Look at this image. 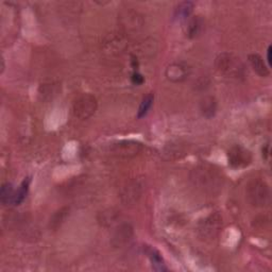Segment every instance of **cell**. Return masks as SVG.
I'll list each match as a JSON object with an SVG mask.
<instances>
[{
  "mask_svg": "<svg viewBox=\"0 0 272 272\" xmlns=\"http://www.w3.org/2000/svg\"><path fill=\"white\" fill-rule=\"evenodd\" d=\"M190 181L197 188L207 194H216L223 188V178L213 168L199 166L191 170Z\"/></svg>",
  "mask_w": 272,
  "mask_h": 272,
  "instance_id": "cell-1",
  "label": "cell"
},
{
  "mask_svg": "<svg viewBox=\"0 0 272 272\" xmlns=\"http://www.w3.org/2000/svg\"><path fill=\"white\" fill-rule=\"evenodd\" d=\"M216 69L229 78L243 79L246 75L245 64L240 58L231 52L220 53L215 60Z\"/></svg>",
  "mask_w": 272,
  "mask_h": 272,
  "instance_id": "cell-2",
  "label": "cell"
},
{
  "mask_svg": "<svg viewBox=\"0 0 272 272\" xmlns=\"http://www.w3.org/2000/svg\"><path fill=\"white\" fill-rule=\"evenodd\" d=\"M247 199L251 205L255 207H264L270 202V188L260 180H253L248 184Z\"/></svg>",
  "mask_w": 272,
  "mask_h": 272,
  "instance_id": "cell-3",
  "label": "cell"
},
{
  "mask_svg": "<svg viewBox=\"0 0 272 272\" xmlns=\"http://www.w3.org/2000/svg\"><path fill=\"white\" fill-rule=\"evenodd\" d=\"M97 107L98 102L95 96L90 94H82L75 100L73 104V113L77 118L85 120L96 113Z\"/></svg>",
  "mask_w": 272,
  "mask_h": 272,
  "instance_id": "cell-4",
  "label": "cell"
},
{
  "mask_svg": "<svg viewBox=\"0 0 272 272\" xmlns=\"http://www.w3.org/2000/svg\"><path fill=\"white\" fill-rule=\"evenodd\" d=\"M221 225H223V219L218 214L210 215L200 223L198 229L199 233L205 239H213L218 235Z\"/></svg>",
  "mask_w": 272,
  "mask_h": 272,
  "instance_id": "cell-5",
  "label": "cell"
},
{
  "mask_svg": "<svg viewBox=\"0 0 272 272\" xmlns=\"http://www.w3.org/2000/svg\"><path fill=\"white\" fill-rule=\"evenodd\" d=\"M142 150V144L135 140H120L111 146V152L119 157H132Z\"/></svg>",
  "mask_w": 272,
  "mask_h": 272,
  "instance_id": "cell-6",
  "label": "cell"
},
{
  "mask_svg": "<svg viewBox=\"0 0 272 272\" xmlns=\"http://www.w3.org/2000/svg\"><path fill=\"white\" fill-rule=\"evenodd\" d=\"M229 164L234 168H245L250 165L252 155L249 150L241 146H234L229 150Z\"/></svg>",
  "mask_w": 272,
  "mask_h": 272,
  "instance_id": "cell-7",
  "label": "cell"
},
{
  "mask_svg": "<svg viewBox=\"0 0 272 272\" xmlns=\"http://www.w3.org/2000/svg\"><path fill=\"white\" fill-rule=\"evenodd\" d=\"M188 74H189V69L183 63L170 64L166 68V72H165L166 78L169 80V81L174 83H179V82L184 81V80L187 78Z\"/></svg>",
  "mask_w": 272,
  "mask_h": 272,
  "instance_id": "cell-8",
  "label": "cell"
},
{
  "mask_svg": "<svg viewBox=\"0 0 272 272\" xmlns=\"http://www.w3.org/2000/svg\"><path fill=\"white\" fill-rule=\"evenodd\" d=\"M133 236V228L128 224H124L119 226L113 233L111 243L116 248H120L125 246L127 243L131 240Z\"/></svg>",
  "mask_w": 272,
  "mask_h": 272,
  "instance_id": "cell-9",
  "label": "cell"
},
{
  "mask_svg": "<svg viewBox=\"0 0 272 272\" xmlns=\"http://www.w3.org/2000/svg\"><path fill=\"white\" fill-rule=\"evenodd\" d=\"M143 187L137 181H132V182L128 183L127 186L124 187L122 193V199L126 204H132L137 202V200L142 195Z\"/></svg>",
  "mask_w": 272,
  "mask_h": 272,
  "instance_id": "cell-10",
  "label": "cell"
},
{
  "mask_svg": "<svg viewBox=\"0 0 272 272\" xmlns=\"http://www.w3.org/2000/svg\"><path fill=\"white\" fill-rule=\"evenodd\" d=\"M249 62L254 72L260 77H268L270 75L269 67L266 65L264 59L257 53H252L249 56Z\"/></svg>",
  "mask_w": 272,
  "mask_h": 272,
  "instance_id": "cell-11",
  "label": "cell"
},
{
  "mask_svg": "<svg viewBox=\"0 0 272 272\" xmlns=\"http://www.w3.org/2000/svg\"><path fill=\"white\" fill-rule=\"evenodd\" d=\"M200 111L206 118L214 117L217 111V101L214 97L206 96L200 102Z\"/></svg>",
  "mask_w": 272,
  "mask_h": 272,
  "instance_id": "cell-12",
  "label": "cell"
},
{
  "mask_svg": "<svg viewBox=\"0 0 272 272\" xmlns=\"http://www.w3.org/2000/svg\"><path fill=\"white\" fill-rule=\"evenodd\" d=\"M193 10H194V3L191 2L180 3L175 9L174 17L177 21H185V19H187L190 16V14L193 13Z\"/></svg>",
  "mask_w": 272,
  "mask_h": 272,
  "instance_id": "cell-13",
  "label": "cell"
},
{
  "mask_svg": "<svg viewBox=\"0 0 272 272\" xmlns=\"http://www.w3.org/2000/svg\"><path fill=\"white\" fill-rule=\"evenodd\" d=\"M204 27V22L203 19L201 18V16H195L191 19H189V22L187 24V35L190 38L197 37L201 32H202Z\"/></svg>",
  "mask_w": 272,
  "mask_h": 272,
  "instance_id": "cell-14",
  "label": "cell"
},
{
  "mask_svg": "<svg viewBox=\"0 0 272 272\" xmlns=\"http://www.w3.org/2000/svg\"><path fill=\"white\" fill-rule=\"evenodd\" d=\"M15 189L11 183H6L2 186L0 190V201L4 205H14Z\"/></svg>",
  "mask_w": 272,
  "mask_h": 272,
  "instance_id": "cell-15",
  "label": "cell"
},
{
  "mask_svg": "<svg viewBox=\"0 0 272 272\" xmlns=\"http://www.w3.org/2000/svg\"><path fill=\"white\" fill-rule=\"evenodd\" d=\"M146 253L148 254V257L150 258L151 263H152V268L155 271H166L167 270L162 256H160V254L156 250H154L152 248H147Z\"/></svg>",
  "mask_w": 272,
  "mask_h": 272,
  "instance_id": "cell-16",
  "label": "cell"
},
{
  "mask_svg": "<svg viewBox=\"0 0 272 272\" xmlns=\"http://www.w3.org/2000/svg\"><path fill=\"white\" fill-rule=\"evenodd\" d=\"M30 182H31V180H30V178H26L23 181V183L21 184V186H19L18 189L15 191L14 205H19L25 200V198H26V196L28 194Z\"/></svg>",
  "mask_w": 272,
  "mask_h": 272,
  "instance_id": "cell-17",
  "label": "cell"
},
{
  "mask_svg": "<svg viewBox=\"0 0 272 272\" xmlns=\"http://www.w3.org/2000/svg\"><path fill=\"white\" fill-rule=\"evenodd\" d=\"M153 101H154L153 94H148L146 97H144L143 101H142V103H140L139 108H138L137 118L140 119L148 114L151 106H152V104H153Z\"/></svg>",
  "mask_w": 272,
  "mask_h": 272,
  "instance_id": "cell-18",
  "label": "cell"
},
{
  "mask_svg": "<svg viewBox=\"0 0 272 272\" xmlns=\"http://www.w3.org/2000/svg\"><path fill=\"white\" fill-rule=\"evenodd\" d=\"M68 213V208H62L55 214L53 218L50 221V225L52 226V228H59V226H61V224L65 220L66 216Z\"/></svg>",
  "mask_w": 272,
  "mask_h": 272,
  "instance_id": "cell-19",
  "label": "cell"
},
{
  "mask_svg": "<svg viewBox=\"0 0 272 272\" xmlns=\"http://www.w3.org/2000/svg\"><path fill=\"white\" fill-rule=\"evenodd\" d=\"M131 80H132V83L135 85H142L145 81L144 77L136 72L132 75V77H131Z\"/></svg>",
  "mask_w": 272,
  "mask_h": 272,
  "instance_id": "cell-20",
  "label": "cell"
},
{
  "mask_svg": "<svg viewBox=\"0 0 272 272\" xmlns=\"http://www.w3.org/2000/svg\"><path fill=\"white\" fill-rule=\"evenodd\" d=\"M271 53H272V47L269 46L267 49V62H268V67L272 65V59H271Z\"/></svg>",
  "mask_w": 272,
  "mask_h": 272,
  "instance_id": "cell-21",
  "label": "cell"
}]
</instances>
